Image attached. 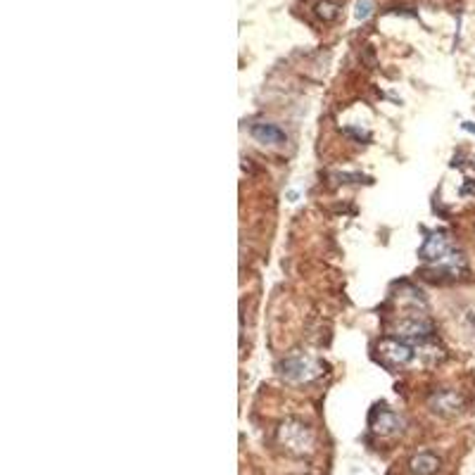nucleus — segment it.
I'll list each match as a JSON object with an SVG mask.
<instances>
[{"mask_svg":"<svg viewBox=\"0 0 475 475\" xmlns=\"http://www.w3.org/2000/svg\"><path fill=\"white\" fill-rule=\"evenodd\" d=\"M278 444L292 456H304L314 449V430L302 419H285L278 425Z\"/></svg>","mask_w":475,"mask_h":475,"instance_id":"obj_1","label":"nucleus"},{"mask_svg":"<svg viewBox=\"0 0 475 475\" xmlns=\"http://www.w3.org/2000/svg\"><path fill=\"white\" fill-rule=\"evenodd\" d=\"M425 407H428V412L432 416H437V419L451 421L463 414L466 400H463V395L456 388H437L428 395Z\"/></svg>","mask_w":475,"mask_h":475,"instance_id":"obj_2","label":"nucleus"},{"mask_svg":"<svg viewBox=\"0 0 475 475\" xmlns=\"http://www.w3.org/2000/svg\"><path fill=\"white\" fill-rule=\"evenodd\" d=\"M421 257H423L425 262H435V264H451V266H456L461 259L459 255L451 248V243L447 240V236H442V233H435V236H430L423 243V248L419 252Z\"/></svg>","mask_w":475,"mask_h":475,"instance_id":"obj_3","label":"nucleus"},{"mask_svg":"<svg viewBox=\"0 0 475 475\" xmlns=\"http://www.w3.org/2000/svg\"><path fill=\"white\" fill-rule=\"evenodd\" d=\"M439 471H442V456L430 449L416 451L407 461V475H437Z\"/></svg>","mask_w":475,"mask_h":475,"instance_id":"obj_4","label":"nucleus"},{"mask_svg":"<svg viewBox=\"0 0 475 475\" xmlns=\"http://www.w3.org/2000/svg\"><path fill=\"white\" fill-rule=\"evenodd\" d=\"M371 428L375 435L380 437H392L397 435V432L402 430V419L397 416L392 409H375L373 416H371Z\"/></svg>","mask_w":475,"mask_h":475,"instance_id":"obj_5","label":"nucleus"},{"mask_svg":"<svg viewBox=\"0 0 475 475\" xmlns=\"http://www.w3.org/2000/svg\"><path fill=\"white\" fill-rule=\"evenodd\" d=\"M252 138L257 140V143L262 145H283L288 136H285V131L280 126L276 124H266V121H259V124H255L250 128Z\"/></svg>","mask_w":475,"mask_h":475,"instance_id":"obj_6","label":"nucleus"},{"mask_svg":"<svg viewBox=\"0 0 475 475\" xmlns=\"http://www.w3.org/2000/svg\"><path fill=\"white\" fill-rule=\"evenodd\" d=\"M316 15L324 17V20H333V17L338 15V5L328 3V0H324V3L316 5Z\"/></svg>","mask_w":475,"mask_h":475,"instance_id":"obj_7","label":"nucleus"},{"mask_svg":"<svg viewBox=\"0 0 475 475\" xmlns=\"http://www.w3.org/2000/svg\"><path fill=\"white\" fill-rule=\"evenodd\" d=\"M368 15H371V3L363 0V3L356 5V20H366Z\"/></svg>","mask_w":475,"mask_h":475,"instance_id":"obj_8","label":"nucleus"}]
</instances>
